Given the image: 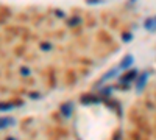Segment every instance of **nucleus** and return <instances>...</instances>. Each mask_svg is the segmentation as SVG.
Instances as JSON below:
<instances>
[{"mask_svg": "<svg viewBox=\"0 0 156 140\" xmlns=\"http://www.w3.org/2000/svg\"><path fill=\"white\" fill-rule=\"evenodd\" d=\"M72 112H73V104L72 103H62L61 104V114L64 117H70L72 115Z\"/></svg>", "mask_w": 156, "mask_h": 140, "instance_id": "obj_7", "label": "nucleus"}, {"mask_svg": "<svg viewBox=\"0 0 156 140\" xmlns=\"http://www.w3.org/2000/svg\"><path fill=\"white\" fill-rule=\"evenodd\" d=\"M136 78H137V70L136 69H133V70L128 69V72L119 78V83L120 84H129L131 81H136Z\"/></svg>", "mask_w": 156, "mask_h": 140, "instance_id": "obj_1", "label": "nucleus"}, {"mask_svg": "<svg viewBox=\"0 0 156 140\" xmlns=\"http://www.w3.org/2000/svg\"><path fill=\"white\" fill-rule=\"evenodd\" d=\"M12 125H16V120L12 117H0V129H6Z\"/></svg>", "mask_w": 156, "mask_h": 140, "instance_id": "obj_6", "label": "nucleus"}, {"mask_svg": "<svg viewBox=\"0 0 156 140\" xmlns=\"http://www.w3.org/2000/svg\"><path fill=\"white\" fill-rule=\"evenodd\" d=\"M119 72H120V67H119V66H117V67H114V69H111V70H109L108 73H105V75L101 76V80L98 81V84H97V86H100V84H103L105 81H108L109 78H112V76H115V75L119 73Z\"/></svg>", "mask_w": 156, "mask_h": 140, "instance_id": "obj_4", "label": "nucleus"}, {"mask_svg": "<svg viewBox=\"0 0 156 140\" xmlns=\"http://www.w3.org/2000/svg\"><path fill=\"white\" fill-rule=\"evenodd\" d=\"M114 140H120V134H117V135H115V138H114Z\"/></svg>", "mask_w": 156, "mask_h": 140, "instance_id": "obj_19", "label": "nucleus"}, {"mask_svg": "<svg viewBox=\"0 0 156 140\" xmlns=\"http://www.w3.org/2000/svg\"><path fill=\"white\" fill-rule=\"evenodd\" d=\"M86 3L87 5H101V3H105V0H86Z\"/></svg>", "mask_w": 156, "mask_h": 140, "instance_id": "obj_12", "label": "nucleus"}, {"mask_svg": "<svg viewBox=\"0 0 156 140\" xmlns=\"http://www.w3.org/2000/svg\"><path fill=\"white\" fill-rule=\"evenodd\" d=\"M131 39H133V34H131V33H125V34L122 36V41H123V42H129Z\"/></svg>", "mask_w": 156, "mask_h": 140, "instance_id": "obj_13", "label": "nucleus"}, {"mask_svg": "<svg viewBox=\"0 0 156 140\" xmlns=\"http://www.w3.org/2000/svg\"><path fill=\"white\" fill-rule=\"evenodd\" d=\"M147 80H148V72L142 73L140 76L136 78V89H137V92H140L142 89H144V86L147 84Z\"/></svg>", "mask_w": 156, "mask_h": 140, "instance_id": "obj_2", "label": "nucleus"}, {"mask_svg": "<svg viewBox=\"0 0 156 140\" xmlns=\"http://www.w3.org/2000/svg\"><path fill=\"white\" fill-rule=\"evenodd\" d=\"M133 62H134V58H133L131 55H126V56L122 59V62L119 64V67H120V70H128L129 67L133 66Z\"/></svg>", "mask_w": 156, "mask_h": 140, "instance_id": "obj_5", "label": "nucleus"}, {"mask_svg": "<svg viewBox=\"0 0 156 140\" xmlns=\"http://www.w3.org/2000/svg\"><path fill=\"white\" fill-rule=\"evenodd\" d=\"M80 101L84 104V106H89V104H98L100 103V98H97V97H94V95H83L81 98H80Z\"/></svg>", "mask_w": 156, "mask_h": 140, "instance_id": "obj_3", "label": "nucleus"}, {"mask_svg": "<svg viewBox=\"0 0 156 140\" xmlns=\"http://www.w3.org/2000/svg\"><path fill=\"white\" fill-rule=\"evenodd\" d=\"M55 14H56L58 17H61V19H62V17H66V14H64L61 9H56V11H55Z\"/></svg>", "mask_w": 156, "mask_h": 140, "instance_id": "obj_17", "label": "nucleus"}, {"mask_svg": "<svg viewBox=\"0 0 156 140\" xmlns=\"http://www.w3.org/2000/svg\"><path fill=\"white\" fill-rule=\"evenodd\" d=\"M80 22H81V17H78V16H73L72 19H69V20H67L69 27H75V25H78Z\"/></svg>", "mask_w": 156, "mask_h": 140, "instance_id": "obj_9", "label": "nucleus"}, {"mask_svg": "<svg viewBox=\"0 0 156 140\" xmlns=\"http://www.w3.org/2000/svg\"><path fill=\"white\" fill-rule=\"evenodd\" d=\"M28 97H30V98L37 100V98H41V94H36V92H33V94H31V92H30V94H28Z\"/></svg>", "mask_w": 156, "mask_h": 140, "instance_id": "obj_16", "label": "nucleus"}, {"mask_svg": "<svg viewBox=\"0 0 156 140\" xmlns=\"http://www.w3.org/2000/svg\"><path fill=\"white\" fill-rule=\"evenodd\" d=\"M20 75H22V76H28V75H31V70H30L28 67H22V69H20Z\"/></svg>", "mask_w": 156, "mask_h": 140, "instance_id": "obj_14", "label": "nucleus"}, {"mask_svg": "<svg viewBox=\"0 0 156 140\" xmlns=\"http://www.w3.org/2000/svg\"><path fill=\"white\" fill-rule=\"evenodd\" d=\"M144 27H145V30H148L150 33H154V31H156V16H154V17H148V19L144 22Z\"/></svg>", "mask_w": 156, "mask_h": 140, "instance_id": "obj_8", "label": "nucleus"}, {"mask_svg": "<svg viewBox=\"0 0 156 140\" xmlns=\"http://www.w3.org/2000/svg\"><path fill=\"white\" fill-rule=\"evenodd\" d=\"M41 50H44V52H48V50H51V44H48V42L41 44Z\"/></svg>", "mask_w": 156, "mask_h": 140, "instance_id": "obj_15", "label": "nucleus"}, {"mask_svg": "<svg viewBox=\"0 0 156 140\" xmlns=\"http://www.w3.org/2000/svg\"><path fill=\"white\" fill-rule=\"evenodd\" d=\"M12 108H14V104H12V103H0V112H3V111H11Z\"/></svg>", "mask_w": 156, "mask_h": 140, "instance_id": "obj_10", "label": "nucleus"}, {"mask_svg": "<svg viewBox=\"0 0 156 140\" xmlns=\"http://www.w3.org/2000/svg\"><path fill=\"white\" fill-rule=\"evenodd\" d=\"M111 92H112V87H111V86H106V87L101 89V95H103V97H109Z\"/></svg>", "mask_w": 156, "mask_h": 140, "instance_id": "obj_11", "label": "nucleus"}, {"mask_svg": "<svg viewBox=\"0 0 156 140\" xmlns=\"http://www.w3.org/2000/svg\"><path fill=\"white\" fill-rule=\"evenodd\" d=\"M5 140H17V138H14V137H6Z\"/></svg>", "mask_w": 156, "mask_h": 140, "instance_id": "obj_18", "label": "nucleus"}]
</instances>
